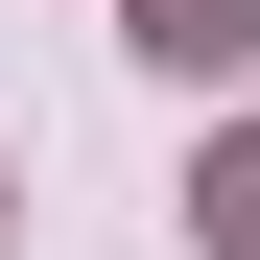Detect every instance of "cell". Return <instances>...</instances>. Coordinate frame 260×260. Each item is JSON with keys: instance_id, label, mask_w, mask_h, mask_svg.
<instances>
[{"instance_id": "2", "label": "cell", "mask_w": 260, "mask_h": 260, "mask_svg": "<svg viewBox=\"0 0 260 260\" xmlns=\"http://www.w3.org/2000/svg\"><path fill=\"white\" fill-rule=\"evenodd\" d=\"M189 237H213V260H260V142H213V166H189Z\"/></svg>"}, {"instance_id": "1", "label": "cell", "mask_w": 260, "mask_h": 260, "mask_svg": "<svg viewBox=\"0 0 260 260\" xmlns=\"http://www.w3.org/2000/svg\"><path fill=\"white\" fill-rule=\"evenodd\" d=\"M142 48H166V71H237V48H260V0H142Z\"/></svg>"}]
</instances>
